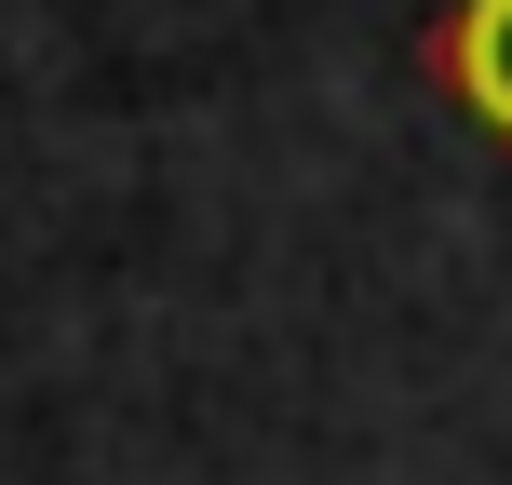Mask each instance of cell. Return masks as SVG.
<instances>
[{"instance_id":"1","label":"cell","mask_w":512,"mask_h":485,"mask_svg":"<svg viewBox=\"0 0 512 485\" xmlns=\"http://www.w3.org/2000/svg\"><path fill=\"white\" fill-rule=\"evenodd\" d=\"M432 81H445V108H459L472 135L512 149V0H459V14L432 27Z\"/></svg>"}]
</instances>
